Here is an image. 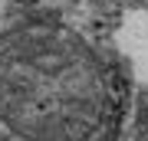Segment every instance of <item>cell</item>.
<instances>
[{
  "mask_svg": "<svg viewBox=\"0 0 148 141\" xmlns=\"http://www.w3.org/2000/svg\"><path fill=\"white\" fill-rule=\"evenodd\" d=\"M109 102L92 49L66 30L16 33L0 46V115L23 135H89Z\"/></svg>",
  "mask_w": 148,
  "mask_h": 141,
  "instance_id": "6da1fadb",
  "label": "cell"
},
{
  "mask_svg": "<svg viewBox=\"0 0 148 141\" xmlns=\"http://www.w3.org/2000/svg\"><path fill=\"white\" fill-rule=\"evenodd\" d=\"M119 49L128 59L135 79L148 85V13L145 10L128 13L125 23L119 26Z\"/></svg>",
  "mask_w": 148,
  "mask_h": 141,
  "instance_id": "7a4b0ae2",
  "label": "cell"
}]
</instances>
